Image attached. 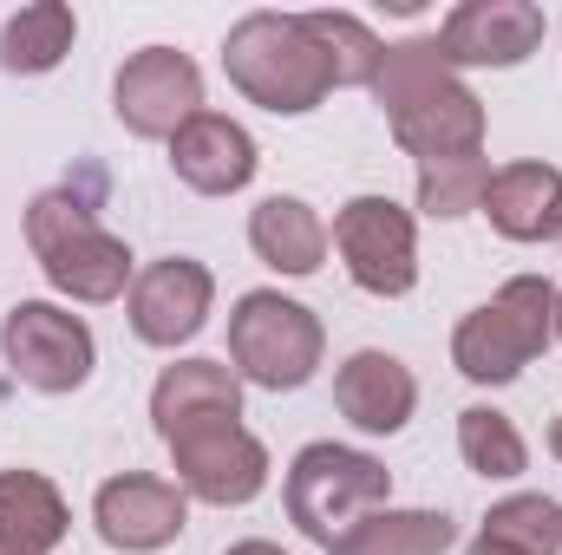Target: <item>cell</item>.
<instances>
[{"label":"cell","mask_w":562,"mask_h":555,"mask_svg":"<svg viewBox=\"0 0 562 555\" xmlns=\"http://www.w3.org/2000/svg\"><path fill=\"white\" fill-rule=\"evenodd\" d=\"M373 99L393 125V144L413 163H445V157H477L484 150V99L445 66L438 39L386 46Z\"/></svg>","instance_id":"6da1fadb"},{"label":"cell","mask_w":562,"mask_h":555,"mask_svg":"<svg viewBox=\"0 0 562 555\" xmlns=\"http://www.w3.org/2000/svg\"><path fill=\"white\" fill-rule=\"evenodd\" d=\"M223 72L249 105H262L276 118H307L334 92V66L314 39L307 13H276V7L243 13L223 33Z\"/></svg>","instance_id":"7a4b0ae2"},{"label":"cell","mask_w":562,"mask_h":555,"mask_svg":"<svg viewBox=\"0 0 562 555\" xmlns=\"http://www.w3.org/2000/svg\"><path fill=\"white\" fill-rule=\"evenodd\" d=\"M26 249H33L46 287L79 307H112L138 281L132 249L92 216V203L79 190H40L26 203Z\"/></svg>","instance_id":"3957f363"},{"label":"cell","mask_w":562,"mask_h":555,"mask_svg":"<svg viewBox=\"0 0 562 555\" xmlns=\"http://www.w3.org/2000/svg\"><path fill=\"white\" fill-rule=\"evenodd\" d=\"M281 497H288V523H294L314 550L334 555L367 517H380V510L393 503V471H386L373 451H360V444L321 438V444H301V451H294Z\"/></svg>","instance_id":"277c9868"},{"label":"cell","mask_w":562,"mask_h":555,"mask_svg":"<svg viewBox=\"0 0 562 555\" xmlns=\"http://www.w3.org/2000/svg\"><path fill=\"white\" fill-rule=\"evenodd\" d=\"M557 294L543 275H510L491 301H477L458 327H451V366L471 386H510L524 380L530 360L550 353L557 340Z\"/></svg>","instance_id":"5b68a950"},{"label":"cell","mask_w":562,"mask_h":555,"mask_svg":"<svg viewBox=\"0 0 562 555\" xmlns=\"http://www.w3.org/2000/svg\"><path fill=\"white\" fill-rule=\"evenodd\" d=\"M327 360V327L307 301L281 287H249L229 307V366L243 386L262 393H301Z\"/></svg>","instance_id":"8992f818"},{"label":"cell","mask_w":562,"mask_h":555,"mask_svg":"<svg viewBox=\"0 0 562 555\" xmlns=\"http://www.w3.org/2000/svg\"><path fill=\"white\" fill-rule=\"evenodd\" d=\"M0 360L13 366L20 386L46 393V399H66L92 380L99 366V340L92 327L59 307V301H13L7 320H0Z\"/></svg>","instance_id":"52a82bcc"},{"label":"cell","mask_w":562,"mask_h":555,"mask_svg":"<svg viewBox=\"0 0 562 555\" xmlns=\"http://www.w3.org/2000/svg\"><path fill=\"white\" fill-rule=\"evenodd\" d=\"M164 444H170V471H177L183 497H196L210 510H243L269 490V444L243 418H196Z\"/></svg>","instance_id":"ba28073f"},{"label":"cell","mask_w":562,"mask_h":555,"mask_svg":"<svg viewBox=\"0 0 562 555\" xmlns=\"http://www.w3.org/2000/svg\"><path fill=\"white\" fill-rule=\"evenodd\" d=\"M334 249L347 262V281L373 301H400L419 287V223L393 196H353L334 216Z\"/></svg>","instance_id":"9c48e42d"},{"label":"cell","mask_w":562,"mask_h":555,"mask_svg":"<svg viewBox=\"0 0 562 555\" xmlns=\"http://www.w3.org/2000/svg\"><path fill=\"white\" fill-rule=\"evenodd\" d=\"M112 112L144 144H170L203 112V72L177 46H138L112 79Z\"/></svg>","instance_id":"30bf717a"},{"label":"cell","mask_w":562,"mask_h":555,"mask_svg":"<svg viewBox=\"0 0 562 555\" xmlns=\"http://www.w3.org/2000/svg\"><path fill=\"white\" fill-rule=\"evenodd\" d=\"M543 33L550 13L537 0H458L431 39L451 72H510L543 46Z\"/></svg>","instance_id":"8fae6325"},{"label":"cell","mask_w":562,"mask_h":555,"mask_svg":"<svg viewBox=\"0 0 562 555\" xmlns=\"http://www.w3.org/2000/svg\"><path fill=\"white\" fill-rule=\"evenodd\" d=\"M183 523H190V497H183L177 477H157V471H119L92 497V530L119 555L170 550L183 536Z\"/></svg>","instance_id":"7c38bea8"},{"label":"cell","mask_w":562,"mask_h":555,"mask_svg":"<svg viewBox=\"0 0 562 555\" xmlns=\"http://www.w3.org/2000/svg\"><path fill=\"white\" fill-rule=\"evenodd\" d=\"M210 307H216V275L196 262V256H164V262H144L132 294H125V320L144 347H164L177 353L183 340H196L210 327Z\"/></svg>","instance_id":"4fadbf2b"},{"label":"cell","mask_w":562,"mask_h":555,"mask_svg":"<svg viewBox=\"0 0 562 555\" xmlns=\"http://www.w3.org/2000/svg\"><path fill=\"white\" fill-rule=\"evenodd\" d=\"M170 170H177V183L196 190V196H236V190L256 183L262 150L249 138V125H236L229 112H210V105H203V112L170 138Z\"/></svg>","instance_id":"5bb4252c"},{"label":"cell","mask_w":562,"mask_h":555,"mask_svg":"<svg viewBox=\"0 0 562 555\" xmlns=\"http://www.w3.org/2000/svg\"><path fill=\"white\" fill-rule=\"evenodd\" d=\"M334 406H340V418H347L353 431L393 438V431H406L413 412H419V380H413V366H406L400 353L360 347V353H347L340 373H334Z\"/></svg>","instance_id":"9a60e30c"},{"label":"cell","mask_w":562,"mask_h":555,"mask_svg":"<svg viewBox=\"0 0 562 555\" xmlns=\"http://www.w3.org/2000/svg\"><path fill=\"white\" fill-rule=\"evenodd\" d=\"M477 216H491V229L504 242H550L562 229V170L543 163V157L497 163Z\"/></svg>","instance_id":"2e32d148"},{"label":"cell","mask_w":562,"mask_h":555,"mask_svg":"<svg viewBox=\"0 0 562 555\" xmlns=\"http://www.w3.org/2000/svg\"><path fill=\"white\" fill-rule=\"evenodd\" d=\"M196 418H243V380L229 360H177L150 386V424L157 438H177Z\"/></svg>","instance_id":"e0dca14e"},{"label":"cell","mask_w":562,"mask_h":555,"mask_svg":"<svg viewBox=\"0 0 562 555\" xmlns=\"http://www.w3.org/2000/svg\"><path fill=\"white\" fill-rule=\"evenodd\" d=\"M327 242L334 236H327V223H321V209L307 196H262L249 209V249L276 275H294V281L314 275L327 262Z\"/></svg>","instance_id":"ac0fdd59"},{"label":"cell","mask_w":562,"mask_h":555,"mask_svg":"<svg viewBox=\"0 0 562 555\" xmlns=\"http://www.w3.org/2000/svg\"><path fill=\"white\" fill-rule=\"evenodd\" d=\"M72 510L46 471H0V555H53Z\"/></svg>","instance_id":"d6986e66"},{"label":"cell","mask_w":562,"mask_h":555,"mask_svg":"<svg viewBox=\"0 0 562 555\" xmlns=\"http://www.w3.org/2000/svg\"><path fill=\"white\" fill-rule=\"evenodd\" d=\"M72 39H79V13L66 0H33L0 26V72H13V79L59 72Z\"/></svg>","instance_id":"ffe728a7"},{"label":"cell","mask_w":562,"mask_h":555,"mask_svg":"<svg viewBox=\"0 0 562 555\" xmlns=\"http://www.w3.org/2000/svg\"><path fill=\"white\" fill-rule=\"evenodd\" d=\"M458 543V523L445 510H380L367 517L334 555H445Z\"/></svg>","instance_id":"44dd1931"},{"label":"cell","mask_w":562,"mask_h":555,"mask_svg":"<svg viewBox=\"0 0 562 555\" xmlns=\"http://www.w3.org/2000/svg\"><path fill=\"white\" fill-rule=\"evenodd\" d=\"M458 457H464V471L484 477V484H510V477L530 471L524 431L497 412V406H464V412H458Z\"/></svg>","instance_id":"7402d4cb"},{"label":"cell","mask_w":562,"mask_h":555,"mask_svg":"<svg viewBox=\"0 0 562 555\" xmlns=\"http://www.w3.org/2000/svg\"><path fill=\"white\" fill-rule=\"evenodd\" d=\"M477 536H491V543H504V550H517V555H562V503L543 497V490L497 497L484 510Z\"/></svg>","instance_id":"603a6c76"},{"label":"cell","mask_w":562,"mask_h":555,"mask_svg":"<svg viewBox=\"0 0 562 555\" xmlns=\"http://www.w3.org/2000/svg\"><path fill=\"white\" fill-rule=\"evenodd\" d=\"M307 26H314L321 53H327V66H334V92H347V86H367V92H373L380 59H386L380 33H373L360 13H307Z\"/></svg>","instance_id":"cb8c5ba5"},{"label":"cell","mask_w":562,"mask_h":555,"mask_svg":"<svg viewBox=\"0 0 562 555\" xmlns=\"http://www.w3.org/2000/svg\"><path fill=\"white\" fill-rule=\"evenodd\" d=\"M491 190V157H445V163H419V216L431 223H458L477 216Z\"/></svg>","instance_id":"d4e9b609"},{"label":"cell","mask_w":562,"mask_h":555,"mask_svg":"<svg viewBox=\"0 0 562 555\" xmlns=\"http://www.w3.org/2000/svg\"><path fill=\"white\" fill-rule=\"evenodd\" d=\"M223 555H288V550H276V543H262V536H249V543H229Z\"/></svg>","instance_id":"484cf974"},{"label":"cell","mask_w":562,"mask_h":555,"mask_svg":"<svg viewBox=\"0 0 562 555\" xmlns=\"http://www.w3.org/2000/svg\"><path fill=\"white\" fill-rule=\"evenodd\" d=\"M464 555H517V550H504V543H491V536H477V543H471Z\"/></svg>","instance_id":"4316f807"},{"label":"cell","mask_w":562,"mask_h":555,"mask_svg":"<svg viewBox=\"0 0 562 555\" xmlns=\"http://www.w3.org/2000/svg\"><path fill=\"white\" fill-rule=\"evenodd\" d=\"M550 457H562V418L550 424Z\"/></svg>","instance_id":"83f0119b"},{"label":"cell","mask_w":562,"mask_h":555,"mask_svg":"<svg viewBox=\"0 0 562 555\" xmlns=\"http://www.w3.org/2000/svg\"><path fill=\"white\" fill-rule=\"evenodd\" d=\"M557 340H562V294H557Z\"/></svg>","instance_id":"f1b7e54d"},{"label":"cell","mask_w":562,"mask_h":555,"mask_svg":"<svg viewBox=\"0 0 562 555\" xmlns=\"http://www.w3.org/2000/svg\"><path fill=\"white\" fill-rule=\"evenodd\" d=\"M557 236H562V229H557Z\"/></svg>","instance_id":"f546056e"}]
</instances>
